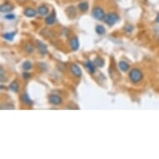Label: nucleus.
<instances>
[{
    "instance_id": "1",
    "label": "nucleus",
    "mask_w": 159,
    "mask_h": 159,
    "mask_svg": "<svg viewBox=\"0 0 159 159\" xmlns=\"http://www.w3.org/2000/svg\"><path fill=\"white\" fill-rule=\"evenodd\" d=\"M129 78L133 83H138L143 80V72L138 68H132L129 72Z\"/></svg>"
},
{
    "instance_id": "2",
    "label": "nucleus",
    "mask_w": 159,
    "mask_h": 159,
    "mask_svg": "<svg viewBox=\"0 0 159 159\" xmlns=\"http://www.w3.org/2000/svg\"><path fill=\"white\" fill-rule=\"evenodd\" d=\"M118 20H119V16L116 13H109L106 14L104 18V22L108 26H113L115 23L118 22Z\"/></svg>"
},
{
    "instance_id": "3",
    "label": "nucleus",
    "mask_w": 159,
    "mask_h": 159,
    "mask_svg": "<svg viewBox=\"0 0 159 159\" xmlns=\"http://www.w3.org/2000/svg\"><path fill=\"white\" fill-rule=\"evenodd\" d=\"M92 14H93V17L94 18H96L97 20H104L105 16V12L103 11V9L100 7H95L93 9V12H92Z\"/></svg>"
},
{
    "instance_id": "4",
    "label": "nucleus",
    "mask_w": 159,
    "mask_h": 159,
    "mask_svg": "<svg viewBox=\"0 0 159 159\" xmlns=\"http://www.w3.org/2000/svg\"><path fill=\"white\" fill-rule=\"evenodd\" d=\"M70 69H71L72 73L75 76V77H81L82 74V72L80 68V67L78 66L76 63H72L70 66Z\"/></svg>"
},
{
    "instance_id": "5",
    "label": "nucleus",
    "mask_w": 159,
    "mask_h": 159,
    "mask_svg": "<svg viewBox=\"0 0 159 159\" xmlns=\"http://www.w3.org/2000/svg\"><path fill=\"white\" fill-rule=\"evenodd\" d=\"M49 99L50 103L53 105H60L61 103H63V99H62V98L59 97V96H58V95H54V94L50 95Z\"/></svg>"
},
{
    "instance_id": "6",
    "label": "nucleus",
    "mask_w": 159,
    "mask_h": 159,
    "mask_svg": "<svg viewBox=\"0 0 159 159\" xmlns=\"http://www.w3.org/2000/svg\"><path fill=\"white\" fill-rule=\"evenodd\" d=\"M37 44H38V48H39V51L40 52L41 54H46L48 53V48H47V45L45 44H44L43 42L41 41H38L37 42Z\"/></svg>"
},
{
    "instance_id": "7",
    "label": "nucleus",
    "mask_w": 159,
    "mask_h": 159,
    "mask_svg": "<svg viewBox=\"0 0 159 159\" xmlns=\"http://www.w3.org/2000/svg\"><path fill=\"white\" fill-rule=\"evenodd\" d=\"M70 46L73 51H77L79 49V42H78V39L77 37L72 38L71 40H70Z\"/></svg>"
},
{
    "instance_id": "8",
    "label": "nucleus",
    "mask_w": 159,
    "mask_h": 159,
    "mask_svg": "<svg viewBox=\"0 0 159 159\" xmlns=\"http://www.w3.org/2000/svg\"><path fill=\"white\" fill-rule=\"evenodd\" d=\"M13 9V6L11 5L10 4H2L0 7V11L2 13H8V12L12 11Z\"/></svg>"
},
{
    "instance_id": "9",
    "label": "nucleus",
    "mask_w": 159,
    "mask_h": 159,
    "mask_svg": "<svg viewBox=\"0 0 159 159\" xmlns=\"http://www.w3.org/2000/svg\"><path fill=\"white\" fill-rule=\"evenodd\" d=\"M22 101L24 104L27 105V106H31V105L33 104V101H32V99L29 98V96H28V95H27V93H24L22 95Z\"/></svg>"
},
{
    "instance_id": "10",
    "label": "nucleus",
    "mask_w": 159,
    "mask_h": 159,
    "mask_svg": "<svg viewBox=\"0 0 159 159\" xmlns=\"http://www.w3.org/2000/svg\"><path fill=\"white\" fill-rule=\"evenodd\" d=\"M24 14L27 18H33V17L36 16L37 12L35 11L33 8H27L25 9V11H24Z\"/></svg>"
},
{
    "instance_id": "11",
    "label": "nucleus",
    "mask_w": 159,
    "mask_h": 159,
    "mask_svg": "<svg viewBox=\"0 0 159 159\" xmlns=\"http://www.w3.org/2000/svg\"><path fill=\"white\" fill-rule=\"evenodd\" d=\"M118 66H119L121 71L122 72H127L130 68V65L127 63L126 61H120L118 63Z\"/></svg>"
},
{
    "instance_id": "12",
    "label": "nucleus",
    "mask_w": 159,
    "mask_h": 159,
    "mask_svg": "<svg viewBox=\"0 0 159 159\" xmlns=\"http://www.w3.org/2000/svg\"><path fill=\"white\" fill-rule=\"evenodd\" d=\"M49 8L47 6L42 5L39 8V13L42 16H46L49 13Z\"/></svg>"
},
{
    "instance_id": "13",
    "label": "nucleus",
    "mask_w": 159,
    "mask_h": 159,
    "mask_svg": "<svg viewBox=\"0 0 159 159\" xmlns=\"http://www.w3.org/2000/svg\"><path fill=\"white\" fill-rule=\"evenodd\" d=\"M9 89L11 90L12 92H13V93H18V90H19V85L17 82V81H13V82H12L10 83Z\"/></svg>"
},
{
    "instance_id": "14",
    "label": "nucleus",
    "mask_w": 159,
    "mask_h": 159,
    "mask_svg": "<svg viewBox=\"0 0 159 159\" xmlns=\"http://www.w3.org/2000/svg\"><path fill=\"white\" fill-rule=\"evenodd\" d=\"M85 66L88 68V69L90 71L91 73H94L95 71H96V68H95V65H94V63H93L91 61H87L86 62V63H85Z\"/></svg>"
},
{
    "instance_id": "15",
    "label": "nucleus",
    "mask_w": 159,
    "mask_h": 159,
    "mask_svg": "<svg viewBox=\"0 0 159 159\" xmlns=\"http://www.w3.org/2000/svg\"><path fill=\"white\" fill-rule=\"evenodd\" d=\"M45 22L48 25H53L56 22V18L54 15H49L45 18Z\"/></svg>"
},
{
    "instance_id": "16",
    "label": "nucleus",
    "mask_w": 159,
    "mask_h": 159,
    "mask_svg": "<svg viewBox=\"0 0 159 159\" xmlns=\"http://www.w3.org/2000/svg\"><path fill=\"white\" fill-rule=\"evenodd\" d=\"M88 4L87 2H82V3H80L79 5H78V8L81 12H86L88 11Z\"/></svg>"
},
{
    "instance_id": "17",
    "label": "nucleus",
    "mask_w": 159,
    "mask_h": 159,
    "mask_svg": "<svg viewBox=\"0 0 159 159\" xmlns=\"http://www.w3.org/2000/svg\"><path fill=\"white\" fill-rule=\"evenodd\" d=\"M15 34H16V32H13V33H6L3 35V37H4V39H5L6 40L12 41L13 39H14Z\"/></svg>"
},
{
    "instance_id": "18",
    "label": "nucleus",
    "mask_w": 159,
    "mask_h": 159,
    "mask_svg": "<svg viewBox=\"0 0 159 159\" xmlns=\"http://www.w3.org/2000/svg\"><path fill=\"white\" fill-rule=\"evenodd\" d=\"M95 30H96V33L99 34V35H103V34H104L105 32H106V29H105V27L103 26H102V25H97L96 26V28H95Z\"/></svg>"
},
{
    "instance_id": "19",
    "label": "nucleus",
    "mask_w": 159,
    "mask_h": 159,
    "mask_svg": "<svg viewBox=\"0 0 159 159\" xmlns=\"http://www.w3.org/2000/svg\"><path fill=\"white\" fill-rule=\"evenodd\" d=\"M94 64L96 66L99 67V68H103L104 66V60L101 58H97L95 61H94Z\"/></svg>"
},
{
    "instance_id": "20",
    "label": "nucleus",
    "mask_w": 159,
    "mask_h": 159,
    "mask_svg": "<svg viewBox=\"0 0 159 159\" xmlns=\"http://www.w3.org/2000/svg\"><path fill=\"white\" fill-rule=\"evenodd\" d=\"M23 68L25 70V71H28L32 68V63L29 62V61H25L23 63Z\"/></svg>"
},
{
    "instance_id": "21",
    "label": "nucleus",
    "mask_w": 159,
    "mask_h": 159,
    "mask_svg": "<svg viewBox=\"0 0 159 159\" xmlns=\"http://www.w3.org/2000/svg\"><path fill=\"white\" fill-rule=\"evenodd\" d=\"M25 49H26V51H27V53H33V51H34V47H33V44H27V45H26V47H25Z\"/></svg>"
},
{
    "instance_id": "22",
    "label": "nucleus",
    "mask_w": 159,
    "mask_h": 159,
    "mask_svg": "<svg viewBox=\"0 0 159 159\" xmlns=\"http://www.w3.org/2000/svg\"><path fill=\"white\" fill-rule=\"evenodd\" d=\"M1 108L2 109H13L14 106L11 103H5V104H3L1 106Z\"/></svg>"
},
{
    "instance_id": "23",
    "label": "nucleus",
    "mask_w": 159,
    "mask_h": 159,
    "mask_svg": "<svg viewBox=\"0 0 159 159\" xmlns=\"http://www.w3.org/2000/svg\"><path fill=\"white\" fill-rule=\"evenodd\" d=\"M6 19H8V20H13V19H14L15 18V15L14 14H13V13H9V14H7L5 15Z\"/></svg>"
},
{
    "instance_id": "24",
    "label": "nucleus",
    "mask_w": 159,
    "mask_h": 159,
    "mask_svg": "<svg viewBox=\"0 0 159 159\" xmlns=\"http://www.w3.org/2000/svg\"><path fill=\"white\" fill-rule=\"evenodd\" d=\"M125 29H126L127 32L130 33V32H132V30H133V27H132V25H127V26L125 27Z\"/></svg>"
},
{
    "instance_id": "25",
    "label": "nucleus",
    "mask_w": 159,
    "mask_h": 159,
    "mask_svg": "<svg viewBox=\"0 0 159 159\" xmlns=\"http://www.w3.org/2000/svg\"><path fill=\"white\" fill-rule=\"evenodd\" d=\"M23 76L24 78H26V79H27V78H29V77H31V74H30V73H28V72H23Z\"/></svg>"
},
{
    "instance_id": "26",
    "label": "nucleus",
    "mask_w": 159,
    "mask_h": 159,
    "mask_svg": "<svg viewBox=\"0 0 159 159\" xmlns=\"http://www.w3.org/2000/svg\"><path fill=\"white\" fill-rule=\"evenodd\" d=\"M156 22L159 23V14H158V16L156 18Z\"/></svg>"
}]
</instances>
